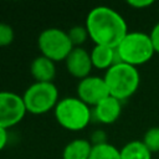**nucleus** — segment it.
Masks as SVG:
<instances>
[{
    "label": "nucleus",
    "mask_w": 159,
    "mask_h": 159,
    "mask_svg": "<svg viewBox=\"0 0 159 159\" xmlns=\"http://www.w3.org/2000/svg\"><path fill=\"white\" fill-rule=\"evenodd\" d=\"M86 29L94 45L116 48L129 32L123 16L108 6H96L86 17Z\"/></svg>",
    "instance_id": "f257e3e1"
},
{
    "label": "nucleus",
    "mask_w": 159,
    "mask_h": 159,
    "mask_svg": "<svg viewBox=\"0 0 159 159\" xmlns=\"http://www.w3.org/2000/svg\"><path fill=\"white\" fill-rule=\"evenodd\" d=\"M103 78L108 87L109 94L119 101H124L133 96L137 92L140 82V76L137 67L127 63L112 66L106 71Z\"/></svg>",
    "instance_id": "f03ea898"
},
{
    "label": "nucleus",
    "mask_w": 159,
    "mask_h": 159,
    "mask_svg": "<svg viewBox=\"0 0 159 159\" xmlns=\"http://www.w3.org/2000/svg\"><path fill=\"white\" fill-rule=\"evenodd\" d=\"M57 123L65 129L77 132L84 129L92 119V109L78 97H65L53 109Z\"/></svg>",
    "instance_id": "7ed1b4c3"
},
{
    "label": "nucleus",
    "mask_w": 159,
    "mask_h": 159,
    "mask_svg": "<svg viewBox=\"0 0 159 159\" xmlns=\"http://www.w3.org/2000/svg\"><path fill=\"white\" fill-rule=\"evenodd\" d=\"M116 48L122 62L134 67L147 63L155 52L150 36L140 31L128 32Z\"/></svg>",
    "instance_id": "20e7f679"
},
{
    "label": "nucleus",
    "mask_w": 159,
    "mask_h": 159,
    "mask_svg": "<svg viewBox=\"0 0 159 159\" xmlns=\"http://www.w3.org/2000/svg\"><path fill=\"white\" fill-rule=\"evenodd\" d=\"M26 111L32 114H43L55 109L58 103V89L53 82H34L22 94Z\"/></svg>",
    "instance_id": "39448f33"
},
{
    "label": "nucleus",
    "mask_w": 159,
    "mask_h": 159,
    "mask_svg": "<svg viewBox=\"0 0 159 159\" xmlns=\"http://www.w3.org/2000/svg\"><path fill=\"white\" fill-rule=\"evenodd\" d=\"M37 46L41 55L52 60L53 62L65 61L73 50V45L67 31L58 27H48L42 30L37 39Z\"/></svg>",
    "instance_id": "423d86ee"
},
{
    "label": "nucleus",
    "mask_w": 159,
    "mask_h": 159,
    "mask_svg": "<svg viewBox=\"0 0 159 159\" xmlns=\"http://www.w3.org/2000/svg\"><path fill=\"white\" fill-rule=\"evenodd\" d=\"M26 113L22 96L11 91H0V127L9 129L16 125Z\"/></svg>",
    "instance_id": "0eeeda50"
},
{
    "label": "nucleus",
    "mask_w": 159,
    "mask_h": 159,
    "mask_svg": "<svg viewBox=\"0 0 159 159\" xmlns=\"http://www.w3.org/2000/svg\"><path fill=\"white\" fill-rule=\"evenodd\" d=\"M108 96L111 94L103 77L88 76L77 84V97L89 107H96Z\"/></svg>",
    "instance_id": "6e6552de"
},
{
    "label": "nucleus",
    "mask_w": 159,
    "mask_h": 159,
    "mask_svg": "<svg viewBox=\"0 0 159 159\" xmlns=\"http://www.w3.org/2000/svg\"><path fill=\"white\" fill-rule=\"evenodd\" d=\"M65 65L68 73L80 80L88 77L93 68L91 53L83 47H73V50L66 57Z\"/></svg>",
    "instance_id": "1a4fd4ad"
},
{
    "label": "nucleus",
    "mask_w": 159,
    "mask_h": 159,
    "mask_svg": "<svg viewBox=\"0 0 159 159\" xmlns=\"http://www.w3.org/2000/svg\"><path fill=\"white\" fill-rule=\"evenodd\" d=\"M122 113V101L108 96L92 109V117L103 124L114 123Z\"/></svg>",
    "instance_id": "9d476101"
},
{
    "label": "nucleus",
    "mask_w": 159,
    "mask_h": 159,
    "mask_svg": "<svg viewBox=\"0 0 159 159\" xmlns=\"http://www.w3.org/2000/svg\"><path fill=\"white\" fill-rule=\"evenodd\" d=\"M30 72L35 78V82H53L56 76V66L52 60L40 55L32 60Z\"/></svg>",
    "instance_id": "9b49d317"
},
{
    "label": "nucleus",
    "mask_w": 159,
    "mask_h": 159,
    "mask_svg": "<svg viewBox=\"0 0 159 159\" xmlns=\"http://www.w3.org/2000/svg\"><path fill=\"white\" fill-rule=\"evenodd\" d=\"M92 147L93 145L87 139H73L65 145L62 159H89Z\"/></svg>",
    "instance_id": "f8f14e48"
},
{
    "label": "nucleus",
    "mask_w": 159,
    "mask_h": 159,
    "mask_svg": "<svg viewBox=\"0 0 159 159\" xmlns=\"http://www.w3.org/2000/svg\"><path fill=\"white\" fill-rule=\"evenodd\" d=\"M91 60L93 67L98 70H108L114 65V48L102 45H94L92 48Z\"/></svg>",
    "instance_id": "ddd939ff"
},
{
    "label": "nucleus",
    "mask_w": 159,
    "mask_h": 159,
    "mask_svg": "<svg viewBox=\"0 0 159 159\" xmlns=\"http://www.w3.org/2000/svg\"><path fill=\"white\" fill-rule=\"evenodd\" d=\"M120 159H152L150 150L143 140H132L120 149Z\"/></svg>",
    "instance_id": "4468645a"
},
{
    "label": "nucleus",
    "mask_w": 159,
    "mask_h": 159,
    "mask_svg": "<svg viewBox=\"0 0 159 159\" xmlns=\"http://www.w3.org/2000/svg\"><path fill=\"white\" fill-rule=\"evenodd\" d=\"M89 159H120V150L109 143L93 145Z\"/></svg>",
    "instance_id": "2eb2a0df"
},
{
    "label": "nucleus",
    "mask_w": 159,
    "mask_h": 159,
    "mask_svg": "<svg viewBox=\"0 0 159 159\" xmlns=\"http://www.w3.org/2000/svg\"><path fill=\"white\" fill-rule=\"evenodd\" d=\"M67 34H68V37H70L73 47H81V45L84 43L86 40L89 37L86 26H82V25H75V26H72L67 31Z\"/></svg>",
    "instance_id": "dca6fc26"
},
{
    "label": "nucleus",
    "mask_w": 159,
    "mask_h": 159,
    "mask_svg": "<svg viewBox=\"0 0 159 159\" xmlns=\"http://www.w3.org/2000/svg\"><path fill=\"white\" fill-rule=\"evenodd\" d=\"M143 143L145 147L150 150V153H158L159 152V127H152L149 128L143 137Z\"/></svg>",
    "instance_id": "f3484780"
},
{
    "label": "nucleus",
    "mask_w": 159,
    "mask_h": 159,
    "mask_svg": "<svg viewBox=\"0 0 159 159\" xmlns=\"http://www.w3.org/2000/svg\"><path fill=\"white\" fill-rule=\"evenodd\" d=\"M15 34L11 25L6 22H0V47L9 46L14 41Z\"/></svg>",
    "instance_id": "a211bd4d"
},
{
    "label": "nucleus",
    "mask_w": 159,
    "mask_h": 159,
    "mask_svg": "<svg viewBox=\"0 0 159 159\" xmlns=\"http://www.w3.org/2000/svg\"><path fill=\"white\" fill-rule=\"evenodd\" d=\"M92 145H99V144H104L107 143V134L106 132H103L102 129H97L91 134V139H89Z\"/></svg>",
    "instance_id": "6ab92c4d"
},
{
    "label": "nucleus",
    "mask_w": 159,
    "mask_h": 159,
    "mask_svg": "<svg viewBox=\"0 0 159 159\" xmlns=\"http://www.w3.org/2000/svg\"><path fill=\"white\" fill-rule=\"evenodd\" d=\"M149 36H150V40H152L154 51H155L157 53H159V22H157V24L154 25V27L152 29Z\"/></svg>",
    "instance_id": "aec40b11"
},
{
    "label": "nucleus",
    "mask_w": 159,
    "mask_h": 159,
    "mask_svg": "<svg viewBox=\"0 0 159 159\" xmlns=\"http://www.w3.org/2000/svg\"><path fill=\"white\" fill-rule=\"evenodd\" d=\"M127 4L134 9H145L153 5V1L152 0H128Z\"/></svg>",
    "instance_id": "412c9836"
},
{
    "label": "nucleus",
    "mask_w": 159,
    "mask_h": 159,
    "mask_svg": "<svg viewBox=\"0 0 159 159\" xmlns=\"http://www.w3.org/2000/svg\"><path fill=\"white\" fill-rule=\"evenodd\" d=\"M7 138H9L7 129L0 127V152L5 148V145H6V143H7Z\"/></svg>",
    "instance_id": "4be33fe9"
}]
</instances>
